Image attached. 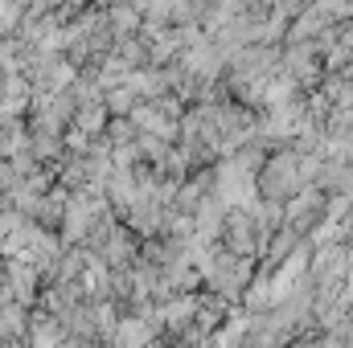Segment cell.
<instances>
[{
  "mask_svg": "<svg viewBox=\"0 0 353 348\" xmlns=\"http://www.w3.org/2000/svg\"><path fill=\"white\" fill-rule=\"evenodd\" d=\"M251 283H255V259H239V254H226V250L218 246L214 259H210V266H205L201 291H210V295H218L222 303L239 307Z\"/></svg>",
  "mask_w": 353,
  "mask_h": 348,
  "instance_id": "obj_1",
  "label": "cell"
},
{
  "mask_svg": "<svg viewBox=\"0 0 353 348\" xmlns=\"http://www.w3.org/2000/svg\"><path fill=\"white\" fill-rule=\"evenodd\" d=\"M304 188V176H300V152L292 148H279L263 160V168L255 173V197L271 201V205H288L296 193Z\"/></svg>",
  "mask_w": 353,
  "mask_h": 348,
  "instance_id": "obj_2",
  "label": "cell"
},
{
  "mask_svg": "<svg viewBox=\"0 0 353 348\" xmlns=\"http://www.w3.org/2000/svg\"><path fill=\"white\" fill-rule=\"evenodd\" d=\"M325 213H329V193L316 188V184H304V188L283 205V226L296 230L300 238H308V234L325 221Z\"/></svg>",
  "mask_w": 353,
  "mask_h": 348,
  "instance_id": "obj_3",
  "label": "cell"
},
{
  "mask_svg": "<svg viewBox=\"0 0 353 348\" xmlns=\"http://www.w3.org/2000/svg\"><path fill=\"white\" fill-rule=\"evenodd\" d=\"M218 246H222L226 254H239V259H255L259 262V230H255L251 209H230V213L222 217Z\"/></svg>",
  "mask_w": 353,
  "mask_h": 348,
  "instance_id": "obj_4",
  "label": "cell"
},
{
  "mask_svg": "<svg viewBox=\"0 0 353 348\" xmlns=\"http://www.w3.org/2000/svg\"><path fill=\"white\" fill-rule=\"evenodd\" d=\"M0 270H4V287H8V295H12V303H21V307H37V295H41V274L29 266V262L21 259H8L0 262Z\"/></svg>",
  "mask_w": 353,
  "mask_h": 348,
  "instance_id": "obj_5",
  "label": "cell"
},
{
  "mask_svg": "<svg viewBox=\"0 0 353 348\" xmlns=\"http://www.w3.org/2000/svg\"><path fill=\"white\" fill-rule=\"evenodd\" d=\"M161 340H165L161 324L136 320V316H119V324L111 332V348H157Z\"/></svg>",
  "mask_w": 353,
  "mask_h": 348,
  "instance_id": "obj_6",
  "label": "cell"
},
{
  "mask_svg": "<svg viewBox=\"0 0 353 348\" xmlns=\"http://www.w3.org/2000/svg\"><path fill=\"white\" fill-rule=\"evenodd\" d=\"M33 230H37V226H33L29 217H21L17 209H4V213H0V262L25 254V246H29Z\"/></svg>",
  "mask_w": 353,
  "mask_h": 348,
  "instance_id": "obj_7",
  "label": "cell"
},
{
  "mask_svg": "<svg viewBox=\"0 0 353 348\" xmlns=\"http://www.w3.org/2000/svg\"><path fill=\"white\" fill-rule=\"evenodd\" d=\"M66 340V328L58 316L50 312H33L29 316V332H25V348H62Z\"/></svg>",
  "mask_w": 353,
  "mask_h": 348,
  "instance_id": "obj_8",
  "label": "cell"
},
{
  "mask_svg": "<svg viewBox=\"0 0 353 348\" xmlns=\"http://www.w3.org/2000/svg\"><path fill=\"white\" fill-rule=\"evenodd\" d=\"M103 17H107V29H111L115 41L140 33V8L136 4H111V8H103Z\"/></svg>",
  "mask_w": 353,
  "mask_h": 348,
  "instance_id": "obj_9",
  "label": "cell"
},
{
  "mask_svg": "<svg viewBox=\"0 0 353 348\" xmlns=\"http://www.w3.org/2000/svg\"><path fill=\"white\" fill-rule=\"evenodd\" d=\"M29 152V123L25 119H0V160H12Z\"/></svg>",
  "mask_w": 353,
  "mask_h": 348,
  "instance_id": "obj_10",
  "label": "cell"
},
{
  "mask_svg": "<svg viewBox=\"0 0 353 348\" xmlns=\"http://www.w3.org/2000/svg\"><path fill=\"white\" fill-rule=\"evenodd\" d=\"M107 123H111L107 107H103V102H90V107H79V111H74L70 131H79V135H87V140H99V135L107 131Z\"/></svg>",
  "mask_w": 353,
  "mask_h": 348,
  "instance_id": "obj_11",
  "label": "cell"
},
{
  "mask_svg": "<svg viewBox=\"0 0 353 348\" xmlns=\"http://www.w3.org/2000/svg\"><path fill=\"white\" fill-rule=\"evenodd\" d=\"M29 307L21 303H0V340H25L29 332Z\"/></svg>",
  "mask_w": 353,
  "mask_h": 348,
  "instance_id": "obj_12",
  "label": "cell"
},
{
  "mask_svg": "<svg viewBox=\"0 0 353 348\" xmlns=\"http://www.w3.org/2000/svg\"><path fill=\"white\" fill-rule=\"evenodd\" d=\"M205 4L201 0H173L169 4V29H201Z\"/></svg>",
  "mask_w": 353,
  "mask_h": 348,
  "instance_id": "obj_13",
  "label": "cell"
},
{
  "mask_svg": "<svg viewBox=\"0 0 353 348\" xmlns=\"http://www.w3.org/2000/svg\"><path fill=\"white\" fill-rule=\"evenodd\" d=\"M103 140H107V148L115 152V148L136 144V140H140V131H136V123H132V119H111V123H107V131H103Z\"/></svg>",
  "mask_w": 353,
  "mask_h": 348,
  "instance_id": "obj_14",
  "label": "cell"
},
{
  "mask_svg": "<svg viewBox=\"0 0 353 348\" xmlns=\"http://www.w3.org/2000/svg\"><path fill=\"white\" fill-rule=\"evenodd\" d=\"M21 21H25V4H12V0H0V41H8V37H17V29H21Z\"/></svg>",
  "mask_w": 353,
  "mask_h": 348,
  "instance_id": "obj_15",
  "label": "cell"
},
{
  "mask_svg": "<svg viewBox=\"0 0 353 348\" xmlns=\"http://www.w3.org/2000/svg\"><path fill=\"white\" fill-rule=\"evenodd\" d=\"M0 348H25V340H0Z\"/></svg>",
  "mask_w": 353,
  "mask_h": 348,
  "instance_id": "obj_16",
  "label": "cell"
},
{
  "mask_svg": "<svg viewBox=\"0 0 353 348\" xmlns=\"http://www.w3.org/2000/svg\"><path fill=\"white\" fill-rule=\"evenodd\" d=\"M350 111H353V102H350Z\"/></svg>",
  "mask_w": 353,
  "mask_h": 348,
  "instance_id": "obj_17",
  "label": "cell"
}]
</instances>
